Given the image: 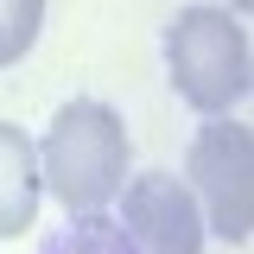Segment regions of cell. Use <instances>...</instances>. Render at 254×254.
Returning <instances> with one entry per match:
<instances>
[{"mask_svg": "<svg viewBox=\"0 0 254 254\" xmlns=\"http://www.w3.org/2000/svg\"><path fill=\"white\" fill-rule=\"evenodd\" d=\"M121 229L140 254H203V210L185 178L172 172H140L121 185Z\"/></svg>", "mask_w": 254, "mask_h": 254, "instance_id": "cell-4", "label": "cell"}, {"mask_svg": "<svg viewBox=\"0 0 254 254\" xmlns=\"http://www.w3.org/2000/svg\"><path fill=\"white\" fill-rule=\"evenodd\" d=\"M51 254H140V248L127 242L121 222H108L102 210H95V216H70V235H64Z\"/></svg>", "mask_w": 254, "mask_h": 254, "instance_id": "cell-7", "label": "cell"}, {"mask_svg": "<svg viewBox=\"0 0 254 254\" xmlns=\"http://www.w3.org/2000/svg\"><path fill=\"white\" fill-rule=\"evenodd\" d=\"M229 6H235V13H248V0H229Z\"/></svg>", "mask_w": 254, "mask_h": 254, "instance_id": "cell-8", "label": "cell"}, {"mask_svg": "<svg viewBox=\"0 0 254 254\" xmlns=\"http://www.w3.org/2000/svg\"><path fill=\"white\" fill-rule=\"evenodd\" d=\"M38 140L19 121H0V242H19L38 216Z\"/></svg>", "mask_w": 254, "mask_h": 254, "instance_id": "cell-5", "label": "cell"}, {"mask_svg": "<svg viewBox=\"0 0 254 254\" xmlns=\"http://www.w3.org/2000/svg\"><path fill=\"white\" fill-rule=\"evenodd\" d=\"M185 185L203 210V229L242 248L254 235V133L229 115H210L185 153Z\"/></svg>", "mask_w": 254, "mask_h": 254, "instance_id": "cell-3", "label": "cell"}, {"mask_svg": "<svg viewBox=\"0 0 254 254\" xmlns=\"http://www.w3.org/2000/svg\"><path fill=\"white\" fill-rule=\"evenodd\" d=\"M165 70L178 102H190L197 115H229L254 83V51L248 26L229 6H185L165 26Z\"/></svg>", "mask_w": 254, "mask_h": 254, "instance_id": "cell-2", "label": "cell"}, {"mask_svg": "<svg viewBox=\"0 0 254 254\" xmlns=\"http://www.w3.org/2000/svg\"><path fill=\"white\" fill-rule=\"evenodd\" d=\"M38 185L58 197L70 216L108 210L127 185V121L108 102H64L45 140H38Z\"/></svg>", "mask_w": 254, "mask_h": 254, "instance_id": "cell-1", "label": "cell"}, {"mask_svg": "<svg viewBox=\"0 0 254 254\" xmlns=\"http://www.w3.org/2000/svg\"><path fill=\"white\" fill-rule=\"evenodd\" d=\"M45 32V0H0V70L26 58Z\"/></svg>", "mask_w": 254, "mask_h": 254, "instance_id": "cell-6", "label": "cell"}]
</instances>
